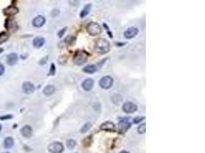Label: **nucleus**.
Listing matches in <instances>:
<instances>
[{
	"mask_svg": "<svg viewBox=\"0 0 205 153\" xmlns=\"http://www.w3.org/2000/svg\"><path fill=\"white\" fill-rule=\"evenodd\" d=\"M113 85V79L110 76H105L99 81V86L104 90H108Z\"/></svg>",
	"mask_w": 205,
	"mask_h": 153,
	"instance_id": "6",
	"label": "nucleus"
},
{
	"mask_svg": "<svg viewBox=\"0 0 205 153\" xmlns=\"http://www.w3.org/2000/svg\"><path fill=\"white\" fill-rule=\"evenodd\" d=\"M137 131H138L140 134L144 133L145 131H146V124L144 123V124H141V126H139L138 128H137Z\"/></svg>",
	"mask_w": 205,
	"mask_h": 153,
	"instance_id": "27",
	"label": "nucleus"
},
{
	"mask_svg": "<svg viewBox=\"0 0 205 153\" xmlns=\"http://www.w3.org/2000/svg\"><path fill=\"white\" fill-rule=\"evenodd\" d=\"M12 117H13V116L11 114H6V115H3V116H0V120H11Z\"/></svg>",
	"mask_w": 205,
	"mask_h": 153,
	"instance_id": "28",
	"label": "nucleus"
},
{
	"mask_svg": "<svg viewBox=\"0 0 205 153\" xmlns=\"http://www.w3.org/2000/svg\"><path fill=\"white\" fill-rule=\"evenodd\" d=\"M75 38L73 37V36H68V37L65 39V42L67 43L68 44H71L72 42H75Z\"/></svg>",
	"mask_w": 205,
	"mask_h": 153,
	"instance_id": "29",
	"label": "nucleus"
},
{
	"mask_svg": "<svg viewBox=\"0 0 205 153\" xmlns=\"http://www.w3.org/2000/svg\"><path fill=\"white\" fill-rule=\"evenodd\" d=\"M9 35L6 31H2L0 32V44H3L9 39Z\"/></svg>",
	"mask_w": 205,
	"mask_h": 153,
	"instance_id": "22",
	"label": "nucleus"
},
{
	"mask_svg": "<svg viewBox=\"0 0 205 153\" xmlns=\"http://www.w3.org/2000/svg\"><path fill=\"white\" fill-rule=\"evenodd\" d=\"M108 35H109V37L111 38H113V35H112V34H111V32L110 31H108Z\"/></svg>",
	"mask_w": 205,
	"mask_h": 153,
	"instance_id": "35",
	"label": "nucleus"
},
{
	"mask_svg": "<svg viewBox=\"0 0 205 153\" xmlns=\"http://www.w3.org/2000/svg\"><path fill=\"white\" fill-rule=\"evenodd\" d=\"M124 44H125V43H118V42H117L116 43V45H118V46H119V47H121V46H124Z\"/></svg>",
	"mask_w": 205,
	"mask_h": 153,
	"instance_id": "34",
	"label": "nucleus"
},
{
	"mask_svg": "<svg viewBox=\"0 0 205 153\" xmlns=\"http://www.w3.org/2000/svg\"><path fill=\"white\" fill-rule=\"evenodd\" d=\"M88 56V54L85 51H77L75 54L74 57H73V62L76 65H82V64H84L87 61Z\"/></svg>",
	"mask_w": 205,
	"mask_h": 153,
	"instance_id": "2",
	"label": "nucleus"
},
{
	"mask_svg": "<svg viewBox=\"0 0 205 153\" xmlns=\"http://www.w3.org/2000/svg\"><path fill=\"white\" fill-rule=\"evenodd\" d=\"M66 30H67V27H65V28H63L62 29H61V30L59 31V33H58V35H59V38H62L63 37L64 34L66 33Z\"/></svg>",
	"mask_w": 205,
	"mask_h": 153,
	"instance_id": "31",
	"label": "nucleus"
},
{
	"mask_svg": "<svg viewBox=\"0 0 205 153\" xmlns=\"http://www.w3.org/2000/svg\"><path fill=\"white\" fill-rule=\"evenodd\" d=\"M91 9H92V4L86 5L83 8L81 12H80V18H85V16H87V15L89 14Z\"/></svg>",
	"mask_w": 205,
	"mask_h": 153,
	"instance_id": "21",
	"label": "nucleus"
},
{
	"mask_svg": "<svg viewBox=\"0 0 205 153\" xmlns=\"http://www.w3.org/2000/svg\"><path fill=\"white\" fill-rule=\"evenodd\" d=\"M122 110L126 113H132L137 110V107L131 102H127L122 106Z\"/></svg>",
	"mask_w": 205,
	"mask_h": 153,
	"instance_id": "10",
	"label": "nucleus"
},
{
	"mask_svg": "<svg viewBox=\"0 0 205 153\" xmlns=\"http://www.w3.org/2000/svg\"><path fill=\"white\" fill-rule=\"evenodd\" d=\"M5 73V66L2 63H0V76H2Z\"/></svg>",
	"mask_w": 205,
	"mask_h": 153,
	"instance_id": "32",
	"label": "nucleus"
},
{
	"mask_svg": "<svg viewBox=\"0 0 205 153\" xmlns=\"http://www.w3.org/2000/svg\"><path fill=\"white\" fill-rule=\"evenodd\" d=\"M14 143H15V141H14L13 138L11 137V136H8V137L5 139L4 142H3V146H4L5 149H9L13 147Z\"/></svg>",
	"mask_w": 205,
	"mask_h": 153,
	"instance_id": "18",
	"label": "nucleus"
},
{
	"mask_svg": "<svg viewBox=\"0 0 205 153\" xmlns=\"http://www.w3.org/2000/svg\"><path fill=\"white\" fill-rule=\"evenodd\" d=\"M46 20V18L42 15H37L32 20V25L35 28H41L45 25Z\"/></svg>",
	"mask_w": 205,
	"mask_h": 153,
	"instance_id": "12",
	"label": "nucleus"
},
{
	"mask_svg": "<svg viewBox=\"0 0 205 153\" xmlns=\"http://www.w3.org/2000/svg\"><path fill=\"white\" fill-rule=\"evenodd\" d=\"M86 30L88 33L92 36H96L101 34V27L97 22H90L89 24L86 26Z\"/></svg>",
	"mask_w": 205,
	"mask_h": 153,
	"instance_id": "3",
	"label": "nucleus"
},
{
	"mask_svg": "<svg viewBox=\"0 0 205 153\" xmlns=\"http://www.w3.org/2000/svg\"><path fill=\"white\" fill-rule=\"evenodd\" d=\"M19 61V55L16 53H10L7 55L6 63L9 66H13Z\"/></svg>",
	"mask_w": 205,
	"mask_h": 153,
	"instance_id": "13",
	"label": "nucleus"
},
{
	"mask_svg": "<svg viewBox=\"0 0 205 153\" xmlns=\"http://www.w3.org/2000/svg\"><path fill=\"white\" fill-rule=\"evenodd\" d=\"M100 129L106 132H115L116 127L115 125L114 124L113 122H110V121H107V122H103L102 124L101 125Z\"/></svg>",
	"mask_w": 205,
	"mask_h": 153,
	"instance_id": "11",
	"label": "nucleus"
},
{
	"mask_svg": "<svg viewBox=\"0 0 205 153\" xmlns=\"http://www.w3.org/2000/svg\"><path fill=\"white\" fill-rule=\"evenodd\" d=\"M48 151L51 153H61L64 150V146L60 142H54L48 147Z\"/></svg>",
	"mask_w": 205,
	"mask_h": 153,
	"instance_id": "7",
	"label": "nucleus"
},
{
	"mask_svg": "<svg viewBox=\"0 0 205 153\" xmlns=\"http://www.w3.org/2000/svg\"><path fill=\"white\" fill-rule=\"evenodd\" d=\"M5 28L10 32H15L19 29V25L15 19L12 18H7L5 21Z\"/></svg>",
	"mask_w": 205,
	"mask_h": 153,
	"instance_id": "5",
	"label": "nucleus"
},
{
	"mask_svg": "<svg viewBox=\"0 0 205 153\" xmlns=\"http://www.w3.org/2000/svg\"><path fill=\"white\" fill-rule=\"evenodd\" d=\"M46 43V39L44 38L43 37H41V36H37L35 37L34 39H33V46L34 48H41L42 46L45 44Z\"/></svg>",
	"mask_w": 205,
	"mask_h": 153,
	"instance_id": "16",
	"label": "nucleus"
},
{
	"mask_svg": "<svg viewBox=\"0 0 205 153\" xmlns=\"http://www.w3.org/2000/svg\"><path fill=\"white\" fill-rule=\"evenodd\" d=\"M145 119V117H144V116H138V117H135V118L133 120V122L134 123H135V124H137V123H139L140 122H141V121H143Z\"/></svg>",
	"mask_w": 205,
	"mask_h": 153,
	"instance_id": "30",
	"label": "nucleus"
},
{
	"mask_svg": "<svg viewBox=\"0 0 205 153\" xmlns=\"http://www.w3.org/2000/svg\"><path fill=\"white\" fill-rule=\"evenodd\" d=\"M98 68L94 64H89V65L85 66V68H83V72L86 73V74H94L97 71Z\"/></svg>",
	"mask_w": 205,
	"mask_h": 153,
	"instance_id": "19",
	"label": "nucleus"
},
{
	"mask_svg": "<svg viewBox=\"0 0 205 153\" xmlns=\"http://www.w3.org/2000/svg\"><path fill=\"white\" fill-rule=\"evenodd\" d=\"M55 91V87L53 85H48L43 89V94L46 96H50Z\"/></svg>",
	"mask_w": 205,
	"mask_h": 153,
	"instance_id": "20",
	"label": "nucleus"
},
{
	"mask_svg": "<svg viewBox=\"0 0 205 153\" xmlns=\"http://www.w3.org/2000/svg\"><path fill=\"white\" fill-rule=\"evenodd\" d=\"M3 51H4V49H3V48H0V54H1L2 52H3Z\"/></svg>",
	"mask_w": 205,
	"mask_h": 153,
	"instance_id": "36",
	"label": "nucleus"
},
{
	"mask_svg": "<svg viewBox=\"0 0 205 153\" xmlns=\"http://www.w3.org/2000/svg\"><path fill=\"white\" fill-rule=\"evenodd\" d=\"M111 100H112L114 103L118 104V103H120L122 101V96L120 94H115V95H114L111 97Z\"/></svg>",
	"mask_w": 205,
	"mask_h": 153,
	"instance_id": "23",
	"label": "nucleus"
},
{
	"mask_svg": "<svg viewBox=\"0 0 205 153\" xmlns=\"http://www.w3.org/2000/svg\"><path fill=\"white\" fill-rule=\"evenodd\" d=\"M47 60H48V56H46V57H43V58L39 61V64H41V65H42V64H45L46 63Z\"/></svg>",
	"mask_w": 205,
	"mask_h": 153,
	"instance_id": "33",
	"label": "nucleus"
},
{
	"mask_svg": "<svg viewBox=\"0 0 205 153\" xmlns=\"http://www.w3.org/2000/svg\"><path fill=\"white\" fill-rule=\"evenodd\" d=\"M16 126H17V125H16V124L14 125V128H16Z\"/></svg>",
	"mask_w": 205,
	"mask_h": 153,
	"instance_id": "39",
	"label": "nucleus"
},
{
	"mask_svg": "<svg viewBox=\"0 0 205 153\" xmlns=\"http://www.w3.org/2000/svg\"><path fill=\"white\" fill-rule=\"evenodd\" d=\"M138 32H139V31L135 27L128 28L124 32V37L126 38H132L135 37L136 35L138 34Z\"/></svg>",
	"mask_w": 205,
	"mask_h": 153,
	"instance_id": "15",
	"label": "nucleus"
},
{
	"mask_svg": "<svg viewBox=\"0 0 205 153\" xmlns=\"http://www.w3.org/2000/svg\"><path fill=\"white\" fill-rule=\"evenodd\" d=\"M55 71H56V68H55V65L54 63H52L50 66V69H49V73H48V75L50 76H53V75L55 74Z\"/></svg>",
	"mask_w": 205,
	"mask_h": 153,
	"instance_id": "26",
	"label": "nucleus"
},
{
	"mask_svg": "<svg viewBox=\"0 0 205 153\" xmlns=\"http://www.w3.org/2000/svg\"><path fill=\"white\" fill-rule=\"evenodd\" d=\"M91 128H92V124H91L90 122H86L85 124H84V126H82L80 131H81V133H85L88 131Z\"/></svg>",
	"mask_w": 205,
	"mask_h": 153,
	"instance_id": "24",
	"label": "nucleus"
},
{
	"mask_svg": "<svg viewBox=\"0 0 205 153\" xmlns=\"http://www.w3.org/2000/svg\"><path fill=\"white\" fill-rule=\"evenodd\" d=\"M22 89L23 93H25L26 94H31L35 91V87L30 81H26L22 83Z\"/></svg>",
	"mask_w": 205,
	"mask_h": 153,
	"instance_id": "9",
	"label": "nucleus"
},
{
	"mask_svg": "<svg viewBox=\"0 0 205 153\" xmlns=\"http://www.w3.org/2000/svg\"><path fill=\"white\" fill-rule=\"evenodd\" d=\"M66 145H67L68 149H73L76 145V142L73 139H68L66 142Z\"/></svg>",
	"mask_w": 205,
	"mask_h": 153,
	"instance_id": "25",
	"label": "nucleus"
},
{
	"mask_svg": "<svg viewBox=\"0 0 205 153\" xmlns=\"http://www.w3.org/2000/svg\"><path fill=\"white\" fill-rule=\"evenodd\" d=\"M20 132H21V134L22 135V136L25 138H27V139L32 137L33 134L32 128L30 126H28V125L24 126L21 129Z\"/></svg>",
	"mask_w": 205,
	"mask_h": 153,
	"instance_id": "14",
	"label": "nucleus"
},
{
	"mask_svg": "<svg viewBox=\"0 0 205 153\" xmlns=\"http://www.w3.org/2000/svg\"><path fill=\"white\" fill-rule=\"evenodd\" d=\"M131 123L129 122V119L128 117H122L118 121V133L124 134L125 133L129 128L131 127Z\"/></svg>",
	"mask_w": 205,
	"mask_h": 153,
	"instance_id": "4",
	"label": "nucleus"
},
{
	"mask_svg": "<svg viewBox=\"0 0 205 153\" xmlns=\"http://www.w3.org/2000/svg\"><path fill=\"white\" fill-rule=\"evenodd\" d=\"M3 153H9V152H3Z\"/></svg>",
	"mask_w": 205,
	"mask_h": 153,
	"instance_id": "40",
	"label": "nucleus"
},
{
	"mask_svg": "<svg viewBox=\"0 0 205 153\" xmlns=\"http://www.w3.org/2000/svg\"><path fill=\"white\" fill-rule=\"evenodd\" d=\"M94 48L98 54L105 55L110 51V44L105 38H99L96 41Z\"/></svg>",
	"mask_w": 205,
	"mask_h": 153,
	"instance_id": "1",
	"label": "nucleus"
},
{
	"mask_svg": "<svg viewBox=\"0 0 205 153\" xmlns=\"http://www.w3.org/2000/svg\"><path fill=\"white\" fill-rule=\"evenodd\" d=\"M120 153H128V152H126V151H122V152H121Z\"/></svg>",
	"mask_w": 205,
	"mask_h": 153,
	"instance_id": "38",
	"label": "nucleus"
},
{
	"mask_svg": "<svg viewBox=\"0 0 205 153\" xmlns=\"http://www.w3.org/2000/svg\"><path fill=\"white\" fill-rule=\"evenodd\" d=\"M19 9H18L15 5H9L7 8L3 9L2 12L6 16L12 17V16H14V15L19 13Z\"/></svg>",
	"mask_w": 205,
	"mask_h": 153,
	"instance_id": "8",
	"label": "nucleus"
},
{
	"mask_svg": "<svg viewBox=\"0 0 205 153\" xmlns=\"http://www.w3.org/2000/svg\"><path fill=\"white\" fill-rule=\"evenodd\" d=\"M93 85H94V81L91 78H88L83 81L81 87L85 91H89L92 89Z\"/></svg>",
	"mask_w": 205,
	"mask_h": 153,
	"instance_id": "17",
	"label": "nucleus"
},
{
	"mask_svg": "<svg viewBox=\"0 0 205 153\" xmlns=\"http://www.w3.org/2000/svg\"><path fill=\"white\" fill-rule=\"evenodd\" d=\"M2 126L0 124V133H1V131H2Z\"/></svg>",
	"mask_w": 205,
	"mask_h": 153,
	"instance_id": "37",
	"label": "nucleus"
}]
</instances>
